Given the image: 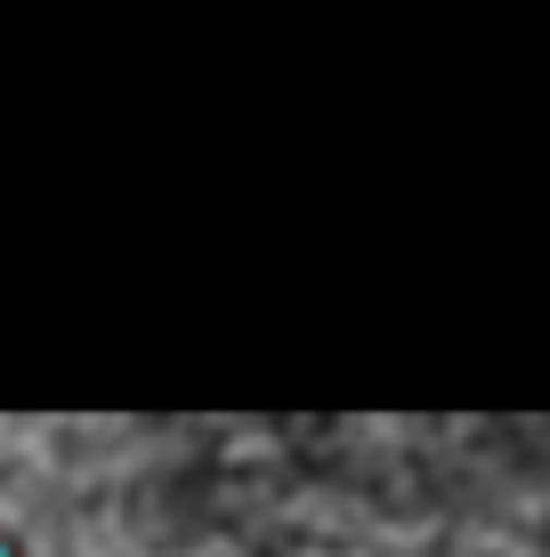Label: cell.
I'll return each mask as SVG.
<instances>
[{"mask_svg": "<svg viewBox=\"0 0 550 557\" xmlns=\"http://www.w3.org/2000/svg\"><path fill=\"white\" fill-rule=\"evenodd\" d=\"M0 557H33V549H25V533H16V525H0Z\"/></svg>", "mask_w": 550, "mask_h": 557, "instance_id": "1", "label": "cell"}]
</instances>
